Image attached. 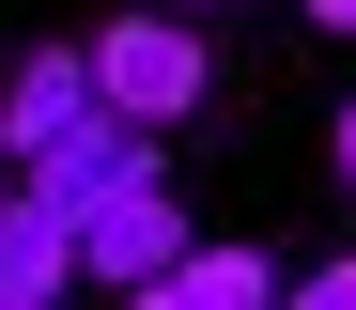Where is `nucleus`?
Segmentation results:
<instances>
[{
    "mask_svg": "<svg viewBox=\"0 0 356 310\" xmlns=\"http://www.w3.org/2000/svg\"><path fill=\"white\" fill-rule=\"evenodd\" d=\"M78 78H93V109H108V124H186V109L217 93V47H202V16L124 0L108 31H78Z\"/></svg>",
    "mask_w": 356,
    "mask_h": 310,
    "instance_id": "obj_1",
    "label": "nucleus"
},
{
    "mask_svg": "<svg viewBox=\"0 0 356 310\" xmlns=\"http://www.w3.org/2000/svg\"><path fill=\"white\" fill-rule=\"evenodd\" d=\"M63 233H78V279H108V295L170 279V248H186V217H170V186H155V171H140V186H108V202H78Z\"/></svg>",
    "mask_w": 356,
    "mask_h": 310,
    "instance_id": "obj_2",
    "label": "nucleus"
},
{
    "mask_svg": "<svg viewBox=\"0 0 356 310\" xmlns=\"http://www.w3.org/2000/svg\"><path fill=\"white\" fill-rule=\"evenodd\" d=\"M140 171H155V124H108V109H93V124H63V140H47L16 186L78 217V202H108V186H140Z\"/></svg>",
    "mask_w": 356,
    "mask_h": 310,
    "instance_id": "obj_3",
    "label": "nucleus"
},
{
    "mask_svg": "<svg viewBox=\"0 0 356 310\" xmlns=\"http://www.w3.org/2000/svg\"><path fill=\"white\" fill-rule=\"evenodd\" d=\"M63 124H93V78H78V47H31L16 78H0V171H31Z\"/></svg>",
    "mask_w": 356,
    "mask_h": 310,
    "instance_id": "obj_4",
    "label": "nucleus"
},
{
    "mask_svg": "<svg viewBox=\"0 0 356 310\" xmlns=\"http://www.w3.org/2000/svg\"><path fill=\"white\" fill-rule=\"evenodd\" d=\"M63 279H78V233H63V202H31V186H0V295L63 310Z\"/></svg>",
    "mask_w": 356,
    "mask_h": 310,
    "instance_id": "obj_5",
    "label": "nucleus"
},
{
    "mask_svg": "<svg viewBox=\"0 0 356 310\" xmlns=\"http://www.w3.org/2000/svg\"><path fill=\"white\" fill-rule=\"evenodd\" d=\"M170 310H279V248H170V279H155Z\"/></svg>",
    "mask_w": 356,
    "mask_h": 310,
    "instance_id": "obj_6",
    "label": "nucleus"
},
{
    "mask_svg": "<svg viewBox=\"0 0 356 310\" xmlns=\"http://www.w3.org/2000/svg\"><path fill=\"white\" fill-rule=\"evenodd\" d=\"M279 310H356V248H325L310 279H279Z\"/></svg>",
    "mask_w": 356,
    "mask_h": 310,
    "instance_id": "obj_7",
    "label": "nucleus"
},
{
    "mask_svg": "<svg viewBox=\"0 0 356 310\" xmlns=\"http://www.w3.org/2000/svg\"><path fill=\"white\" fill-rule=\"evenodd\" d=\"M310 31H356V0H310Z\"/></svg>",
    "mask_w": 356,
    "mask_h": 310,
    "instance_id": "obj_8",
    "label": "nucleus"
},
{
    "mask_svg": "<svg viewBox=\"0 0 356 310\" xmlns=\"http://www.w3.org/2000/svg\"><path fill=\"white\" fill-rule=\"evenodd\" d=\"M108 310H170V295H155V279H140V295H108Z\"/></svg>",
    "mask_w": 356,
    "mask_h": 310,
    "instance_id": "obj_9",
    "label": "nucleus"
},
{
    "mask_svg": "<svg viewBox=\"0 0 356 310\" xmlns=\"http://www.w3.org/2000/svg\"><path fill=\"white\" fill-rule=\"evenodd\" d=\"M341 186H356V109H341Z\"/></svg>",
    "mask_w": 356,
    "mask_h": 310,
    "instance_id": "obj_10",
    "label": "nucleus"
},
{
    "mask_svg": "<svg viewBox=\"0 0 356 310\" xmlns=\"http://www.w3.org/2000/svg\"><path fill=\"white\" fill-rule=\"evenodd\" d=\"M155 16H202V0H155Z\"/></svg>",
    "mask_w": 356,
    "mask_h": 310,
    "instance_id": "obj_11",
    "label": "nucleus"
},
{
    "mask_svg": "<svg viewBox=\"0 0 356 310\" xmlns=\"http://www.w3.org/2000/svg\"><path fill=\"white\" fill-rule=\"evenodd\" d=\"M0 310H31V295H0Z\"/></svg>",
    "mask_w": 356,
    "mask_h": 310,
    "instance_id": "obj_12",
    "label": "nucleus"
},
{
    "mask_svg": "<svg viewBox=\"0 0 356 310\" xmlns=\"http://www.w3.org/2000/svg\"><path fill=\"white\" fill-rule=\"evenodd\" d=\"M0 186H16V171H0Z\"/></svg>",
    "mask_w": 356,
    "mask_h": 310,
    "instance_id": "obj_13",
    "label": "nucleus"
}]
</instances>
